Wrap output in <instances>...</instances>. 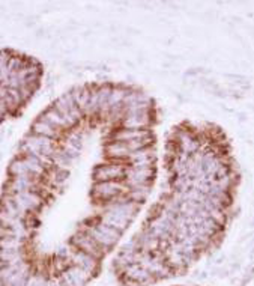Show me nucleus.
I'll return each mask as SVG.
<instances>
[{"label":"nucleus","instance_id":"f257e3e1","mask_svg":"<svg viewBox=\"0 0 254 286\" xmlns=\"http://www.w3.org/2000/svg\"><path fill=\"white\" fill-rule=\"evenodd\" d=\"M158 110L127 81L78 85L30 125L0 194V267H8L53 210L78 214L86 282L140 215L158 173Z\"/></svg>","mask_w":254,"mask_h":286},{"label":"nucleus","instance_id":"f03ea898","mask_svg":"<svg viewBox=\"0 0 254 286\" xmlns=\"http://www.w3.org/2000/svg\"><path fill=\"white\" fill-rule=\"evenodd\" d=\"M229 166L226 146L212 131L187 125L174 130L166 152V190L114 261L122 285L146 286L163 279L167 250L187 223L185 215L226 213Z\"/></svg>","mask_w":254,"mask_h":286}]
</instances>
